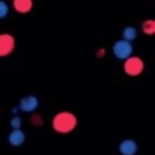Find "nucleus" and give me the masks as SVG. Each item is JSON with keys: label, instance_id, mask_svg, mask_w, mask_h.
Returning <instances> with one entry per match:
<instances>
[{"label": "nucleus", "instance_id": "nucleus-10", "mask_svg": "<svg viewBox=\"0 0 155 155\" xmlns=\"http://www.w3.org/2000/svg\"><path fill=\"white\" fill-rule=\"evenodd\" d=\"M136 35H137V31H136V29H135L134 26H127L125 29L123 30V37H124V40L125 41L132 42V41L136 38Z\"/></svg>", "mask_w": 155, "mask_h": 155}, {"label": "nucleus", "instance_id": "nucleus-8", "mask_svg": "<svg viewBox=\"0 0 155 155\" xmlns=\"http://www.w3.org/2000/svg\"><path fill=\"white\" fill-rule=\"evenodd\" d=\"M14 10L19 14H27L33 8V0H12Z\"/></svg>", "mask_w": 155, "mask_h": 155}, {"label": "nucleus", "instance_id": "nucleus-4", "mask_svg": "<svg viewBox=\"0 0 155 155\" xmlns=\"http://www.w3.org/2000/svg\"><path fill=\"white\" fill-rule=\"evenodd\" d=\"M15 49V38L11 34L3 33L0 35V56L5 57L8 54L12 53V51Z\"/></svg>", "mask_w": 155, "mask_h": 155}, {"label": "nucleus", "instance_id": "nucleus-12", "mask_svg": "<svg viewBox=\"0 0 155 155\" xmlns=\"http://www.w3.org/2000/svg\"><path fill=\"white\" fill-rule=\"evenodd\" d=\"M10 125H11V128H12V129H21L22 118L18 117V116H14V117L10 120Z\"/></svg>", "mask_w": 155, "mask_h": 155}, {"label": "nucleus", "instance_id": "nucleus-9", "mask_svg": "<svg viewBox=\"0 0 155 155\" xmlns=\"http://www.w3.org/2000/svg\"><path fill=\"white\" fill-rule=\"evenodd\" d=\"M142 30L147 35L155 34V19H146L142 25Z\"/></svg>", "mask_w": 155, "mask_h": 155}, {"label": "nucleus", "instance_id": "nucleus-5", "mask_svg": "<svg viewBox=\"0 0 155 155\" xmlns=\"http://www.w3.org/2000/svg\"><path fill=\"white\" fill-rule=\"evenodd\" d=\"M38 107V99L34 95H26L19 101V109L25 113H34Z\"/></svg>", "mask_w": 155, "mask_h": 155}, {"label": "nucleus", "instance_id": "nucleus-1", "mask_svg": "<svg viewBox=\"0 0 155 155\" xmlns=\"http://www.w3.org/2000/svg\"><path fill=\"white\" fill-rule=\"evenodd\" d=\"M78 125V118L71 112H59L52 120V128L57 134H70Z\"/></svg>", "mask_w": 155, "mask_h": 155}, {"label": "nucleus", "instance_id": "nucleus-11", "mask_svg": "<svg viewBox=\"0 0 155 155\" xmlns=\"http://www.w3.org/2000/svg\"><path fill=\"white\" fill-rule=\"evenodd\" d=\"M30 123H31L34 127H41L42 125V123H44V120H42V117H41L38 113H33V116L30 117Z\"/></svg>", "mask_w": 155, "mask_h": 155}, {"label": "nucleus", "instance_id": "nucleus-7", "mask_svg": "<svg viewBox=\"0 0 155 155\" xmlns=\"http://www.w3.org/2000/svg\"><path fill=\"white\" fill-rule=\"evenodd\" d=\"M7 140L12 147H21L25 143V140H26V135H25V132L22 129H12L8 134Z\"/></svg>", "mask_w": 155, "mask_h": 155}, {"label": "nucleus", "instance_id": "nucleus-13", "mask_svg": "<svg viewBox=\"0 0 155 155\" xmlns=\"http://www.w3.org/2000/svg\"><path fill=\"white\" fill-rule=\"evenodd\" d=\"M7 12H8V5H7V3H5V0H2V2H0V16L4 18V16L7 15Z\"/></svg>", "mask_w": 155, "mask_h": 155}, {"label": "nucleus", "instance_id": "nucleus-3", "mask_svg": "<svg viewBox=\"0 0 155 155\" xmlns=\"http://www.w3.org/2000/svg\"><path fill=\"white\" fill-rule=\"evenodd\" d=\"M144 70V61L137 56H132L124 61V72L128 76H137Z\"/></svg>", "mask_w": 155, "mask_h": 155}, {"label": "nucleus", "instance_id": "nucleus-2", "mask_svg": "<svg viewBox=\"0 0 155 155\" xmlns=\"http://www.w3.org/2000/svg\"><path fill=\"white\" fill-rule=\"evenodd\" d=\"M113 54H114L116 59L118 60H124L125 61L127 59L132 57V53H134V46H132V42L125 40H118L114 42L112 49Z\"/></svg>", "mask_w": 155, "mask_h": 155}, {"label": "nucleus", "instance_id": "nucleus-6", "mask_svg": "<svg viewBox=\"0 0 155 155\" xmlns=\"http://www.w3.org/2000/svg\"><path fill=\"white\" fill-rule=\"evenodd\" d=\"M118 151L121 155H135L137 153V143L132 139H124L118 144Z\"/></svg>", "mask_w": 155, "mask_h": 155}]
</instances>
